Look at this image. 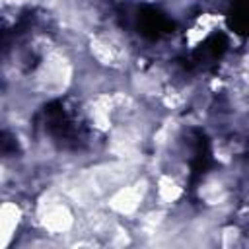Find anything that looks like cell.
Instances as JSON below:
<instances>
[{"label":"cell","instance_id":"obj_1","mask_svg":"<svg viewBox=\"0 0 249 249\" xmlns=\"http://www.w3.org/2000/svg\"><path fill=\"white\" fill-rule=\"evenodd\" d=\"M0 216H2L0 218V226H2V247H8L10 241H12V237H14V233H16V230H18V226H19V222H21V216H23L19 202L6 200L2 204Z\"/></svg>","mask_w":249,"mask_h":249}]
</instances>
